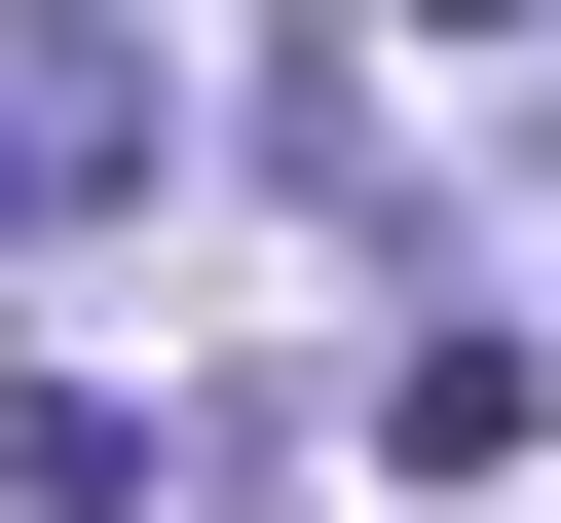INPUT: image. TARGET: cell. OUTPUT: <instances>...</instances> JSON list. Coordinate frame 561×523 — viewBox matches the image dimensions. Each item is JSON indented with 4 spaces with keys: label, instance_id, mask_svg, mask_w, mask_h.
Listing matches in <instances>:
<instances>
[{
    "label": "cell",
    "instance_id": "cell-2",
    "mask_svg": "<svg viewBox=\"0 0 561 523\" xmlns=\"http://www.w3.org/2000/svg\"><path fill=\"white\" fill-rule=\"evenodd\" d=\"M524 411H561V337H486V300L375 374V449H412V486H524Z\"/></svg>",
    "mask_w": 561,
    "mask_h": 523
},
{
    "label": "cell",
    "instance_id": "cell-1",
    "mask_svg": "<svg viewBox=\"0 0 561 523\" xmlns=\"http://www.w3.org/2000/svg\"><path fill=\"white\" fill-rule=\"evenodd\" d=\"M187 150V75H150V0H0V262H38V224H113Z\"/></svg>",
    "mask_w": 561,
    "mask_h": 523
}]
</instances>
